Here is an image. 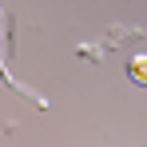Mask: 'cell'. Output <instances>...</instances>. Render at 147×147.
<instances>
[{"label": "cell", "instance_id": "obj_1", "mask_svg": "<svg viewBox=\"0 0 147 147\" xmlns=\"http://www.w3.org/2000/svg\"><path fill=\"white\" fill-rule=\"evenodd\" d=\"M143 64H147L143 56H131V60H127V72H131L135 84H147V68H143Z\"/></svg>", "mask_w": 147, "mask_h": 147}, {"label": "cell", "instance_id": "obj_2", "mask_svg": "<svg viewBox=\"0 0 147 147\" xmlns=\"http://www.w3.org/2000/svg\"><path fill=\"white\" fill-rule=\"evenodd\" d=\"M80 60H88V64H99V60H103V48H96V44H80Z\"/></svg>", "mask_w": 147, "mask_h": 147}]
</instances>
